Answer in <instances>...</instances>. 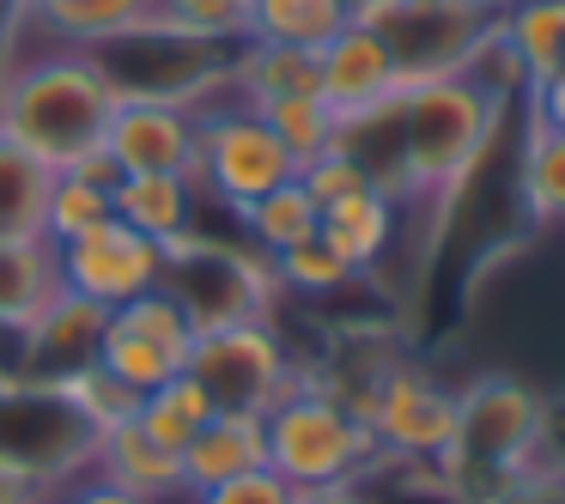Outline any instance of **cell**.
Listing matches in <instances>:
<instances>
[{"instance_id":"6da1fadb","label":"cell","mask_w":565,"mask_h":504,"mask_svg":"<svg viewBox=\"0 0 565 504\" xmlns=\"http://www.w3.org/2000/svg\"><path fill=\"white\" fill-rule=\"evenodd\" d=\"M499 110H504V98H492L468 74L419 79V86H395L371 110L341 116L334 152H347L371 176V189L402 207V201L444 195V189L462 183L487 159Z\"/></svg>"},{"instance_id":"7a4b0ae2","label":"cell","mask_w":565,"mask_h":504,"mask_svg":"<svg viewBox=\"0 0 565 504\" xmlns=\"http://www.w3.org/2000/svg\"><path fill=\"white\" fill-rule=\"evenodd\" d=\"M110 110L116 92L92 50L50 43L43 55L13 62V74L0 79V135L31 147L50 171H67L86 152H98Z\"/></svg>"},{"instance_id":"3957f363","label":"cell","mask_w":565,"mask_h":504,"mask_svg":"<svg viewBox=\"0 0 565 504\" xmlns=\"http://www.w3.org/2000/svg\"><path fill=\"white\" fill-rule=\"evenodd\" d=\"M541 455H547V395L541 389L504 371L456 389V431L438 455V480L450 492L475 504L523 474H547Z\"/></svg>"},{"instance_id":"277c9868","label":"cell","mask_w":565,"mask_h":504,"mask_svg":"<svg viewBox=\"0 0 565 504\" xmlns=\"http://www.w3.org/2000/svg\"><path fill=\"white\" fill-rule=\"evenodd\" d=\"M232 55L237 43L189 37V31L164 25L159 13L92 43V62L104 67L116 104L152 98V104H183V110H207V104L232 98Z\"/></svg>"},{"instance_id":"5b68a950","label":"cell","mask_w":565,"mask_h":504,"mask_svg":"<svg viewBox=\"0 0 565 504\" xmlns=\"http://www.w3.org/2000/svg\"><path fill=\"white\" fill-rule=\"evenodd\" d=\"M262 431H268V468L286 480V486H341V480H365L371 468H383L377 431L341 407L317 377H305L292 395L262 414Z\"/></svg>"},{"instance_id":"8992f818","label":"cell","mask_w":565,"mask_h":504,"mask_svg":"<svg viewBox=\"0 0 565 504\" xmlns=\"http://www.w3.org/2000/svg\"><path fill=\"white\" fill-rule=\"evenodd\" d=\"M159 292L177 298L189 329H232V322H262L280 298L274 261L249 244H225L207 232H183L164 244V280Z\"/></svg>"},{"instance_id":"52a82bcc","label":"cell","mask_w":565,"mask_h":504,"mask_svg":"<svg viewBox=\"0 0 565 504\" xmlns=\"http://www.w3.org/2000/svg\"><path fill=\"white\" fill-rule=\"evenodd\" d=\"M353 25L377 31L402 86H419V79L468 74L492 19L462 0H353Z\"/></svg>"},{"instance_id":"ba28073f","label":"cell","mask_w":565,"mask_h":504,"mask_svg":"<svg viewBox=\"0 0 565 504\" xmlns=\"http://www.w3.org/2000/svg\"><path fill=\"white\" fill-rule=\"evenodd\" d=\"M92 450L98 431L74 414L62 389L50 383H0V462L31 474L43 492H55L62 480L92 474Z\"/></svg>"},{"instance_id":"9c48e42d","label":"cell","mask_w":565,"mask_h":504,"mask_svg":"<svg viewBox=\"0 0 565 504\" xmlns=\"http://www.w3.org/2000/svg\"><path fill=\"white\" fill-rule=\"evenodd\" d=\"M292 176H298L292 152L262 122V110H249L237 98L201 110V152H195L201 201H220L225 213H244L256 195L292 183Z\"/></svg>"},{"instance_id":"30bf717a","label":"cell","mask_w":565,"mask_h":504,"mask_svg":"<svg viewBox=\"0 0 565 504\" xmlns=\"http://www.w3.org/2000/svg\"><path fill=\"white\" fill-rule=\"evenodd\" d=\"M183 371L207 389V401L220 414H268L280 395H292L305 383V371L292 365V353H286V341L274 334L268 317L195 334Z\"/></svg>"},{"instance_id":"8fae6325","label":"cell","mask_w":565,"mask_h":504,"mask_svg":"<svg viewBox=\"0 0 565 504\" xmlns=\"http://www.w3.org/2000/svg\"><path fill=\"white\" fill-rule=\"evenodd\" d=\"M189 346H195V329L189 317L177 310L171 292H140L128 304L110 310V329H104L98 346V365L110 377H122L128 389H159V383L183 377L189 365Z\"/></svg>"},{"instance_id":"7c38bea8","label":"cell","mask_w":565,"mask_h":504,"mask_svg":"<svg viewBox=\"0 0 565 504\" xmlns=\"http://www.w3.org/2000/svg\"><path fill=\"white\" fill-rule=\"evenodd\" d=\"M365 426L377 431L390 462H431L438 468L444 443H450V431H456V389L402 358V365L377 383V395H371Z\"/></svg>"},{"instance_id":"4fadbf2b","label":"cell","mask_w":565,"mask_h":504,"mask_svg":"<svg viewBox=\"0 0 565 504\" xmlns=\"http://www.w3.org/2000/svg\"><path fill=\"white\" fill-rule=\"evenodd\" d=\"M62 280L74 286V292L98 298L104 310H116L140 292H159L164 244L140 237L135 225H122V219H104V225H92V232H79L62 244Z\"/></svg>"},{"instance_id":"5bb4252c","label":"cell","mask_w":565,"mask_h":504,"mask_svg":"<svg viewBox=\"0 0 565 504\" xmlns=\"http://www.w3.org/2000/svg\"><path fill=\"white\" fill-rule=\"evenodd\" d=\"M104 152L116 159L122 176H195L201 110L122 98L110 110V128H104Z\"/></svg>"},{"instance_id":"9a60e30c","label":"cell","mask_w":565,"mask_h":504,"mask_svg":"<svg viewBox=\"0 0 565 504\" xmlns=\"http://www.w3.org/2000/svg\"><path fill=\"white\" fill-rule=\"evenodd\" d=\"M104 329H110V310H104L98 298L62 286V292L50 298V310L19 334V383H50L55 389V383H67L74 371L98 365Z\"/></svg>"},{"instance_id":"2e32d148","label":"cell","mask_w":565,"mask_h":504,"mask_svg":"<svg viewBox=\"0 0 565 504\" xmlns=\"http://www.w3.org/2000/svg\"><path fill=\"white\" fill-rule=\"evenodd\" d=\"M395 86H402V74H395V62H390V50H383L377 31L341 25L317 50V92L329 98L334 116L371 110V104H383Z\"/></svg>"},{"instance_id":"e0dca14e","label":"cell","mask_w":565,"mask_h":504,"mask_svg":"<svg viewBox=\"0 0 565 504\" xmlns=\"http://www.w3.org/2000/svg\"><path fill=\"white\" fill-rule=\"evenodd\" d=\"M183 462V498H201L207 486L244 474V468L268 462V431H262V414H213L195 438L177 450Z\"/></svg>"},{"instance_id":"ac0fdd59","label":"cell","mask_w":565,"mask_h":504,"mask_svg":"<svg viewBox=\"0 0 565 504\" xmlns=\"http://www.w3.org/2000/svg\"><path fill=\"white\" fill-rule=\"evenodd\" d=\"M62 286L55 237H0V334H25Z\"/></svg>"},{"instance_id":"d6986e66","label":"cell","mask_w":565,"mask_h":504,"mask_svg":"<svg viewBox=\"0 0 565 504\" xmlns=\"http://www.w3.org/2000/svg\"><path fill=\"white\" fill-rule=\"evenodd\" d=\"M92 474L110 480V486L140 492L147 504L177 498V492H183V462H177V450H164L159 438H147V431H140L135 419H122V426L98 431V450H92Z\"/></svg>"},{"instance_id":"ffe728a7","label":"cell","mask_w":565,"mask_h":504,"mask_svg":"<svg viewBox=\"0 0 565 504\" xmlns=\"http://www.w3.org/2000/svg\"><path fill=\"white\" fill-rule=\"evenodd\" d=\"M317 92V50H292V43H237L232 55V98L262 110L274 98H305Z\"/></svg>"},{"instance_id":"44dd1931","label":"cell","mask_w":565,"mask_h":504,"mask_svg":"<svg viewBox=\"0 0 565 504\" xmlns=\"http://www.w3.org/2000/svg\"><path fill=\"white\" fill-rule=\"evenodd\" d=\"M195 213H201L195 176H122L116 183V219L135 225L152 244H171V237L195 232Z\"/></svg>"},{"instance_id":"7402d4cb","label":"cell","mask_w":565,"mask_h":504,"mask_svg":"<svg viewBox=\"0 0 565 504\" xmlns=\"http://www.w3.org/2000/svg\"><path fill=\"white\" fill-rule=\"evenodd\" d=\"M395 213H402V207L365 183V189H353V195L329 201L317 232L329 237V244L341 249L347 261H353V274H371V268H377V261L395 249Z\"/></svg>"},{"instance_id":"603a6c76","label":"cell","mask_w":565,"mask_h":504,"mask_svg":"<svg viewBox=\"0 0 565 504\" xmlns=\"http://www.w3.org/2000/svg\"><path fill=\"white\" fill-rule=\"evenodd\" d=\"M499 31L523 67V86H547L565 74V0H511L499 13Z\"/></svg>"},{"instance_id":"cb8c5ba5","label":"cell","mask_w":565,"mask_h":504,"mask_svg":"<svg viewBox=\"0 0 565 504\" xmlns=\"http://www.w3.org/2000/svg\"><path fill=\"white\" fill-rule=\"evenodd\" d=\"M152 7L159 0H50V7H25L19 0L25 25H38L50 43H67V50H92V43L140 25V19H152Z\"/></svg>"},{"instance_id":"d4e9b609","label":"cell","mask_w":565,"mask_h":504,"mask_svg":"<svg viewBox=\"0 0 565 504\" xmlns=\"http://www.w3.org/2000/svg\"><path fill=\"white\" fill-rule=\"evenodd\" d=\"M55 171L31 147L0 135V237H43Z\"/></svg>"},{"instance_id":"484cf974","label":"cell","mask_w":565,"mask_h":504,"mask_svg":"<svg viewBox=\"0 0 565 504\" xmlns=\"http://www.w3.org/2000/svg\"><path fill=\"white\" fill-rule=\"evenodd\" d=\"M237 225H244V244L249 249H262V256H280V249H292V244H305L310 232L322 225V207L310 201V189L298 183H280V189H268V195H256L244 213H237Z\"/></svg>"},{"instance_id":"4316f807","label":"cell","mask_w":565,"mask_h":504,"mask_svg":"<svg viewBox=\"0 0 565 504\" xmlns=\"http://www.w3.org/2000/svg\"><path fill=\"white\" fill-rule=\"evenodd\" d=\"M341 25H353V0H256L249 7V37L322 50Z\"/></svg>"},{"instance_id":"83f0119b","label":"cell","mask_w":565,"mask_h":504,"mask_svg":"<svg viewBox=\"0 0 565 504\" xmlns=\"http://www.w3.org/2000/svg\"><path fill=\"white\" fill-rule=\"evenodd\" d=\"M516 195H523V213L535 225H565V128L529 122Z\"/></svg>"},{"instance_id":"f1b7e54d","label":"cell","mask_w":565,"mask_h":504,"mask_svg":"<svg viewBox=\"0 0 565 504\" xmlns=\"http://www.w3.org/2000/svg\"><path fill=\"white\" fill-rule=\"evenodd\" d=\"M220 414V407L207 401V389H201L195 377H171V383H159V389H147L140 395V414H135V426L147 431V438H159L164 450H183L189 438H195L207 419Z\"/></svg>"},{"instance_id":"f546056e","label":"cell","mask_w":565,"mask_h":504,"mask_svg":"<svg viewBox=\"0 0 565 504\" xmlns=\"http://www.w3.org/2000/svg\"><path fill=\"white\" fill-rule=\"evenodd\" d=\"M262 122L280 135V147L292 152V164L305 171L310 159L334 152V128H341V116L329 110V98H322V92H305V98H274V104H262Z\"/></svg>"},{"instance_id":"4dcf8cb0","label":"cell","mask_w":565,"mask_h":504,"mask_svg":"<svg viewBox=\"0 0 565 504\" xmlns=\"http://www.w3.org/2000/svg\"><path fill=\"white\" fill-rule=\"evenodd\" d=\"M268 261H274V280H280L286 292H298V298H334L341 286L359 280L353 261H347L322 232H310L305 244L280 249V256H268Z\"/></svg>"},{"instance_id":"1f68e13d","label":"cell","mask_w":565,"mask_h":504,"mask_svg":"<svg viewBox=\"0 0 565 504\" xmlns=\"http://www.w3.org/2000/svg\"><path fill=\"white\" fill-rule=\"evenodd\" d=\"M116 219V189L92 183L79 171H55V189H50V213H43V237L67 244V237L92 232V225Z\"/></svg>"},{"instance_id":"d6a6232c","label":"cell","mask_w":565,"mask_h":504,"mask_svg":"<svg viewBox=\"0 0 565 504\" xmlns=\"http://www.w3.org/2000/svg\"><path fill=\"white\" fill-rule=\"evenodd\" d=\"M55 389L74 401V414L86 419L92 431H110V426H122V419H135L140 414V389H128L122 377H110L104 365H86V371H74L67 383H55Z\"/></svg>"},{"instance_id":"836d02e7","label":"cell","mask_w":565,"mask_h":504,"mask_svg":"<svg viewBox=\"0 0 565 504\" xmlns=\"http://www.w3.org/2000/svg\"><path fill=\"white\" fill-rule=\"evenodd\" d=\"M249 7H256V0H159L152 13H159L164 25L189 31V37L249 43Z\"/></svg>"},{"instance_id":"e575fe53","label":"cell","mask_w":565,"mask_h":504,"mask_svg":"<svg viewBox=\"0 0 565 504\" xmlns=\"http://www.w3.org/2000/svg\"><path fill=\"white\" fill-rule=\"evenodd\" d=\"M195 504H292V486H286V480L274 474L268 462H262V468H244V474L207 486Z\"/></svg>"},{"instance_id":"d590c367","label":"cell","mask_w":565,"mask_h":504,"mask_svg":"<svg viewBox=\"0 0 565 504\" xmlns=\"http://www.w3.org/2000/svg\"><path fill=\"white\" fill-rule=\"evenodd\" d=\"M298 183L310 189V201H317V207H329V201H341V195H353V189H365L371 176L359 171L347 152H322V159H310L305 171H298Z\"/></svg>"},{"instance_id":"8d00e7d4","label":"cell","mask_w":565,"mask_h":504,"mask_svg":"<svg viewBox=\"0 0 565 504\" xmlns=\"http://www.w3.org/2000/svg\"><path fill=\"white\" fill-rule=\"evenodd\" d=\"M475 504H565V498H559V474H523V480H511V486L487 492Z\"/></svg>"},{"instance_id":"74e56055","label":"cell","mask_w":565,"mask_h":504,"mask_svg":"<svg viewBox=\"0 0 565 504\" xmlns=\"http://www.w3.org/2000/svg\"><path fill=\"white\" fill-rule=\"evenodd\" d=\"M529 122L565 128V74L547 79V86H529Z\"/></svg>"},{"instance_id":"f35d334b","label":"cell","mask_w":565,"mask_h":504,"mask_svg":"<svg viewBox=\"0 0 565 504\" xmlns=\"http://www.w3.org/2000/svg\"><path fill=\"white\" fill-rule=\"evenodd\" d=\"M292 504H371L365 480H341V486H292Z\"/></svg>"},{"instance_id":"ab89813d","label":"cell","mask_w":565,"mask_h":504,"mask_svg":"<svg viewBox=\"0 0 565 504\" xmlns=\"http://www.w3.org/2000/svg\"><path fill=\"white\" fill-rule=\"evenodd\" d=\"M67 498H74V504H147L140 492H128V486H110V480H98V474H86L79 486H67Z\"/></svg>"},{"instance_id":"60d3db41","label":"cell","mask_w":565,"mask_h":504,"mask_svg":"<svg viewBox=\"0 0 565 504\" xmlns=\"http://www.w3.org/2000/svg\"><path fill=\"white\" fill-rule=\"evenodd\" d=\"M43 498H50V492H43L38 480H31V474H19V468H7V462H0V504H43Z\"/></svg>"},{"instance_id":"b9f144b4","label":"cell","mask_w":565,"mask_h":504,"mask_svg":"<svg viewBox=\"0 0 565 504\" xmlns=\"http://www.w3.org/2000/svg\"><path fill=\"white\" fill-rule=\"evenodd\" d=\"M462 7H475V13H487V19H499L504 7H511V0H462Z\"/></svg>"},{"instance_id":"7bdbcfd3","label":"cell","mask_w":565,"mask_h":504,"mask_svg":"<svg viewBox=\"0 0 565 504\" xmlns=\"http://www.w3.org/2000/svg\"><path fill=\"white\" fill-rule=\"evenodd\" d=\"M43 504H74V498H43Z\"/></svg>"},{"instance_id":"ee69618b","label":"cell","mask_w":565,"mask_h":504,"mask_svg":"<svg viewBox=\"0 0 565 504\" xmlns=\"http://www.w3.org/2000/svg\"><path fill=\"white\" fill-rule=\"evenodd\" d=\"M559 498H565V468H559Z\"/></svg>"},{"instance_id":"f6af8a7d","label":"cell","mask_w":565,"mask_h":504,"mask_svg":"<svg viewBox=\"0 0 565 504\" xmlns=\"http://www.w3.org/2000/svg\"><path fill=\"white\" fill-rule=\"evenodd\" d=\"M25 7H50V0H25Z\"/></svg>"}]
</instances>
